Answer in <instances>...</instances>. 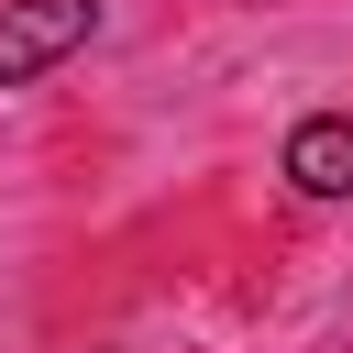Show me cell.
<instances>
[{
  "mask_svg": "<svg viewBox=\"0 0 353 353\" xmlns=\"http://www.w3.org/2000/svg\"><path fill=\"white\" fill-rule=\"evenodd\" d=\"M99 0H0V88H33L44 66H66L88 44Z\"/></svg>",
  "mask_w": 353,
  "mask_h": 353,
  "instance_id": "6da1fadb",
  "label": "cell"
},
{
  "mask_svg": "<svg viewBox=\"0 0 353 353\" xmlns=\"http://www.w3.org/2000/svg\"><path fill=\"white\" fill-rule=\"evenodd\" d=\"M287 188L298 199H353V110H320L287 132Z\"/></svg>",
  "mask_w": 353,
  "mask_h": 353,
  "instance_id": "7a4b0ae2",
  "label": "cell"
}]
</instances>
